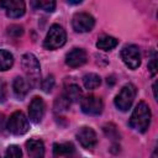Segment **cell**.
<instances>
[{"mask_svg": "<svg viewBox=\"0 0 158 158\" xmlns=\"http://www.w3.org/2000/svg\"><path fill=\"white\" fill-rule=\"evenodd\" d=\"M30 128L28 120L21 111H15L7 120V130L15 136H21L26 133Z\"/></svg>", "mask_w": 158, "mask_h": 158, "instance_id": "cell-5", "label": "cell"}, {"mask_svg": "<svg viewBox=\"0 0 158 158\" xmlns=\"http://www.w3.org/2000/svg\"><path fill=\"white\" fill-rule=\"evenodd\" d=\"M83 84L85 89L93 90V89H96L101 84V78L95 73H89L83 77Z\"/></svg>", "mask_w": 158, "mask_h": 158, "instance_id": "cell-18", "label": "cell"}, {"mask_svg": "<svg viewBox=\"0 0 158 158\" xmlns=\"http://www.w3.org/2000/svg\"><path fill=\"white\" fill-rule=\"evenodd\" d=\"M14 64V57L9 51L0 49V70H7Z\"/></svg>", "mask_w": 158, "mask_h": 158, "instance_id": "cell-19", "label": "cell"}, {"mask_svg": "<svg viewBox=\"0 0 158 158\" xmlns=\"http://www.w3.org/2000/svg\"><path fill=\"white\" fill-rule=\"evenodd\" d=\"M80 106H81V111L86 115H100L104 109V102L101 100V98L95 96V95H88L85 98L81 99L80 101Z\"/></svg>", "mask_w": 158, "mask_h": 158, "instance_id": "cell-7", "label": "cell"}, {"mask_svg": "<svg viewBox=\"0 0 158 158\" xmlns=\"http://www.w3.org/2000/svg\"><path fill=\"white\" fill-rule=\"evenodd\" d=\"M64 95L67 96V99L72 102H78V101H81V96H83V93L80 90V88L77 85V84H69L67 88H65V91H64Z\"/></svg>", "mask_w": 158, "mask_h": 158, "instance_id": "cell-16", "label": "cell"}, {"mask_svg": "<svg viewBox=\"0 0 158 158\" xmlns=\"http://www.w3.org/2000/svg\"><path fill=\"white\" fill-rule=\"evenodd\" d=\"M156 85H157V83H154V84H153V93H154V98L157 99V93H156Z\"/></svg>", "mask_w": 158, "mask_h": 158, "instance_id": "cell-28", "label": "cell"}, {"mask_svg": "<svg viewBox=\"0 0 158 158\" xmlns=\"http://www.w3.org/2000/svg\"><path fill=\"white\" fill-rule=\"evenodd\" d=\"M22 69L27 77V81L31 86H36L41 79V70H40V62L37 57L32 53H25L21 59Z\"/></svg>", "mask_w": 158, "mask_h": 158, "instance_id": "cell-2", "label": "cell"}, {"mask_svg": "<svg viewBox=\"0 0 158 158\" xmlns=\"http://www.w3.org/2000/svg\"><path fill=\"white\" fill-rule=\"evenodd\" d=\"M77 138L79 141V143L84 147V148H93L96 143H98V137L95 131L91 127H81L78 133H77Z\"/></svg>", "mask_w": 158, "mask_h": 158, "instance_id": "cell-11", "label": "cell"}, {"mask_svg": "<svg viewBox=\"0 0 158 158\" xmlns=\"http://www.w3.org/2000/svg\"><path fill=\"white\" fill-rule=\"evenodd\" d=\"M7 33H9L11 37L17 38V37L22 36L23 28H22V26H20V25H11V26L7 27Z\"/></svg>", "mask_w": 158, "mask_h": 158, "instance_id": "cell-23", "label": "cell"}, {"mask_svg": "<svg viewBox=\"0 0 158 158\" xmlns=\"http://www.w3.org/2000/svg\"><path fill=\"white\" fill-rule=\"evenodd\" d=\"M7 90H6V84L4 80H0V102H4L6 100Z\"/></svg>", "mask_w": 158, "mask_h": 158, "instance_id": "cell-26", "label": "cell"}, {"mask_svg": "<svg viewBox=\"0 0 158 158\" xmlns=\"http://www.w3.org/2000/svg\"><path fill=\"white\" fill-rule=\"evenodd\" d=\"M5 158H22V152H21L20 147L16 144L9 146L6 149V153H5Z\"/></svg>", "mask_w": 158, "mask_h": 158, "instance_id": "cell-22", "label": "cell"}, {"mask_svg": "<svg viewBox=\"0 0 158 158\" xmlns=\"http://www.w3.org/2000/svg\"><path fill=\"white\" fill-rule=\"evenodd\" d=\"M136 93H137V90H136V86L133 84L128 83V84L123 85L121 88L120 93L115 98L116 107L121 111H127L131 107V105L136 98Z\"/></svg>", "mask_w": 158, "mask_h": 158, "instance_id": "cell-4", "label": "cell"}, {"mask_svg": "<svg viewBox=\"0 0 158 158\" xmlns=\"http://www.w3.org/2000/svg\"><path fill=\"white\" fill-rule=\"evenodd\" d=\"M67 41V33L60 25H52L44 38L43 46L46 49H57L62 47Z\"/></svg>", "mask_w": 158, "mask_h": 158, "instance_id": "cell-3", "label": "cell"}, {"mask_svg": "<svg viewBox=\"0 0 158 158\" xmlns=\"http://www.w3.org/2000/svg\"><path fill=\"white\" fill-rule=\"evenodd\" d=\"M44 115V102L40 96H35L28 105V116L33 123H40Z\"/></svg>", "mask_w": 158, "mask_h": 158, "instance_id": "cell-10", "label": "cell"}, {"mask_svg": "<svg viewBox=\"0 0 158 158\" xmlns=\"http://www.w3.org/2000/svg\"><path fill=\"white\" fill-rule=\"evenodd\" d=\"M0 7H2L6 15L11 19L21 17L26 10L25 2L22 0H4L0 1Z\"/></svg>", "mask_w": 158, "mask_h": 158, "instance_id": "cell-9", "label": "cell"}, {"mask_svg": "<svg viewBox=\"0 0 158 158\" xmlns=\"http://www.w3.org/2000/svg\"><path fill=\"white\" fill-rule=\"evenodd\" d=\"M30 88H31L30 83L26 79L21 78V77H16L15 80H14V83H12L14 93H15V95L19 99H23L27 95V93L30 91Z\"/></svg>", "mask_w": 158, "mask_h": 158, "instance_id": "cell-14", "label": "cell"}, {"mask_svg": "<svg viewBox=\"0 0 158 158\" xmlns=\"http://www.w3.org/2000/svg\"><path fill=\"white\" fill-rule=\"evenodd\" d=\"M80 2H81V0H79V1H70V0H68V4H70V5H78Z\"/></svg>", "mask_w": 158, "mask_h": 158, "instance_id": "cell-27", "label": "cell"}, {"mask_svg": "<svg viewBox=\"0 0 158 158\" xmlns=\"http://www.w3.org/2000/svg\"><path fill=\"white\" fill-rule=\"evenodd\" d=\"M26 149L30 158H43L44 144L40 139H28L26 142Z\"/></svg>", "mask_w": 158, "mask_h": 158, "instance_id": "cell-13", "label": "cell"}, {"mask_svg": "<svg viewBox=\"0 0 158 158\" xmlns=\"http://www.w3.org/2000/svg\"><path fill=\"white\" fill-rule=\"evenodd\" d=\"M72 25H73L74 31L77 32H89L94 27L95 20L88 12H78L73 16Z\"/></svg>", "mask_w": 158, "mask_h": 158, "instance_id": "cell-8", "label": "cell"}, {"mask_svg": "<svg viewBox=\"0 0 158 158\" xmlns=\"http://www.w3.org/2000/svg\"><path fill=\"white\" fill-rule=\"evenodd\" d=\"M118 41L115 38V37H111V36H101L98 42H96V47L99 49H102V51H111L112 48H115L117 46Z\"/></svg>", "mask_w": 158, "mask_h": 158, "instance_id": "cell-17", "label": "cell"}, {"mask_svg": "<svg viewBox=\"0 0 158 158\" xmlns=\"http://www.w3.org/2000/svg\"><path fill=\"white\" fill-rule=\"evenodd\" d=\"M69 105H70V101L67 99V96L63 94V95H60V96H58L57 99H56V101H54V110L58 112H62V111H65V110H68V107H69Z\"/></svg>", "mask_w": 158, "mask_h": 158, "instance_id": "cell-21", "label": "cell"}, {"mask_svg": "<svg viewBox=\"0 0 158 158\" xmlns=\"http://www.w3.org/2000/svg\"><path fill=\"white\" fill-rule=\"evenodd\" d=\"M73 153H74V146L70 142L53 144V156L54 157H70Z\"/></svg>", "mask_w": 158, "mask_h": 158, "instance_id": "cell-15", "label": "cell"}, {"mask_svg": "<svg viewBox=\"0 0 158 158\" xmlns=\"http://www.w3.org/2000/svg\"><path fill=\"white\" fill-rule=\"evenodd\" d=\"M86 59H88L86 52L81 48H74L70 52H68L65 56V63L70 68H78L83 65L86 62Z\"/></svg>", "mask_w": 158, "mask_h": 158, "instance_id": "cell-12", "label": "cell"}, {"mask_svg": "<svg viewBox=\"0 0 158 158\" xmlns=\"http://www.w3.org/2000/svg\"><path fill=\"white\" fill-rule=\"evenodd\" d=\"M130 126L138 131V132H146L151 123V109L144 101H139L137 106L135 107L131 117H130Z\"/></svg>", "mask_w": 158, "mask_h": 158, "instance_id": "cell-1", "label": "cell"}, {"mask_svg": "<svg viewBox=\"0 0 158 158\" xmlns=\"http://www.w3.org/2000/svg\"><path fill=\"white\" fill-rule=\"evenodd\" d=\"M54 86V77L53 75H48L43 81H42V89L44 93H49Z\"/></svg>", "mask_w": 158, "mask_h": 158, "instance_id": "cell-24", "label": "cell"}, {"mask_svg": "<svg viewBox=\"0 0 158 158\" xmlns=\"http://www.w3.org/2000/svg\"><path fill=\"white\" fill-rule=\"evenodd\" d=\"M148 69L151 72V75H156L157 73V53L156 52H152V57L148 62Z\"/></svg>", "mask_w": 158, "mask_h": 158, "instance_id": "cell-25", "label": "cell"}, {"mask_svg": "<svg viewBox=\"0 0 158 158\" xmlns=\"http://www.w3.org/2000/svg\"><path fill=\"white\" fill-rule=\"evenodd\" d=\"M121 58L130 69H137L141 65V53L135 44L125 46L121 49Z\"/></svg>", "mask_w": 158, "mask_h": 158, "instance_id": "cell-6", "label": "cell"}, {"mask_svg": "<svg viewBox=\"0 0 158 158\" xmlns=\"http://www.w3.org/2000/svg\"><path fill=\"white\" fill-rule=\"evenodd\" d=\"M31 5L36 9H41L47 12H52L56 9V1L53 0H33L31 1Z\"/></svg>", "mask_w": 158, "mask_h": 158, "instance_id": "cell-20", "label": "cell"}]
</instances>
